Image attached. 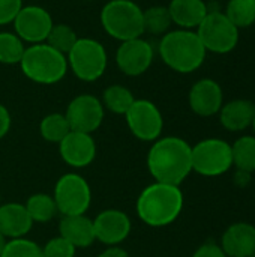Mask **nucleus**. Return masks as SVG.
Instances as JSON below:
<instances>
[{
  "label": "nucleus",
  "instance_id": "obj_1",
  "mask_svg": "<svg viewBox=\"0 0 255 257\" xmlns=\"http://www.w3.org/2000/svg\"><path fill=\"white\" fill-rule=\"evenodd\" d=\"M192 146L176 136L159 137L147 154V170L155 182L179 185L192 173Z\"/></svg>",
  "mask_w": 255,
  "mask_h": 257
},
{
  "label": "nucleus",
  "instance_id": "obj_2",
  "mask_svg": "<svg viewBox=\"0 0 255 257\" xmlns=\"http://www.w3.org/2000/svg\"><path fill=\"white\" fill-rule=\"evenodd\" d=\"M185 197L179 185L153 182L137 199V215L149 227L173 224L183 211Z\"/></svg>",
  "mask_w": 255,
  "mask_h": 257
},
{
  "label": "nucleus",
  "instance_id": "obj_3",
  "mask_svg": "<svg viewBox=\"0 0 255 257\" xmlns=\"http://www.w3.org/2000/svg\"><path fill=\"white\" fill-rule=\"evenodd\" d=\"M162 62L179 74H191L206 60V48L194 30H170L162 35L158 47Z\"/></svg>",
  "mask_w": 255,
  "mask_h": 257
},
{
  "label": "nucleus",
  "instance_id": "obj_4",
  "mask_svg": "<svg viewBox=\"0 0 255 257\" xmlns=\"http://www.w3.org/2000/svg\"><path fill=\"white\" fill-rule=\"evenodd\" d=\"M20 66L23 74L38 84H56L68 72L66 56L44 42L26 47Z\"/></svg>",
  "mask_w": 255,
  "mask_h": 257
},
{
  "label": "nucleus",
  "instance_id": "obj_5",
  "mask_svg": "<svg viewBox=\"0 0 255 257\" xmlns=\"http://www.w3.org/2000/svg\"><path fill=\"white\" fill-rule=\"evenodd\" d=\"M101 23L104 30L120 42L144 35L143 9L132 0H110L101 11Z\"/></svg>",
  "mask_w": 255,
  "mask_h": 257
},
{
  "label": "nucleus",
  "instance_id": "obj_6",
  "mask_svg": "<svg viewBox=\"0 0 255 257\" xmlns=\"http://www.w3.org/2000/svg\"><path fill=\"white\" fill-rule=\"evenodd\" d=\"M192 172L204 178H218L233 167L231 145L222 139L200 140L191 149Z\"/></svg>",
  "mask_w": 255,
  "mask_h": 257
},
{
  "label": "nucleus",
  "instance_id": "obj_7",
  "mask_svg": "<svg viewBox=\"0 0 255 257\" xmlns=\"http://www.w3.org/2000/svg\"><path fill=\"white\" fill-rule=\"evenodd\" d=\"M68 66L83 81H96L107 69V51L104 45L90 38H78L66 54Z\"/></svg>",
  "mask_w": 255,
  "mask_h": 257
},
{
  "label": "nucleus",
  "instance_id": "obj_8",
  "mask_svg": "<svg viewBox=\"0 0 255 257\" xmlns=\"http://www.w3.org/2000/svg\"><path fill=\"white\" fill-rule=\"evenodd\" d=\"M197 35L206 51L215 54L231 53L239 44V29L221 11H209L197 27Z\"/></svg>",
  "mask_w": 255,
  "mask_h": 257
},
{
  "label": "nucleus",
  "instance_id": "obj_9",
  "mask_svg": "<svg viewBox=\"0 0 255 257\" xmlns=\"http://www.w3.org/2000/svg\"><path fill=\"white\" fill-rule=\"evenodd\" d=\"M53 199L62 215H83L92 205V190L81 175L66 173L56 182Z\"/></svg>",
  "mask_w": 255,
  "mask_h": 257
},
{
  "label": "nucleus",
  "instance_id": "obj_10",
  "mask_svg": "<svg viewBox=\"0 0 255 257\" xmlns=\"http://www.w3.org/2000/svg\"><path fill=\"white\" fill-rule=\"evenodd\" d=\"M132 136L141 142H155L164 130V117L156 104L149 99H135L125 114Z\"/></svg>",
  "mask_w": 255,
  "mask_h": 257
},
{
  "label": "nucleus",
  "instance_id": "obj_11",
  "mask_svg": "<svg viewBox=\"0 0 255 257\" xmlns=\"http://www.w3.org/2000/svg\"><path fill=\"white\" fill-rule=\"evenodd\" d=\"M104 105L101 99L90 93H83L75 96L65 111V116L69 122V126L72 131L95 133L104 120Z\"/></svg>",
  "mask_w": 255,
  "mask_h": 257
},
{
  "label": "nucleus",
  "instance_id": "obj_12",
  "mask_svg": "<svg viewBox=\"0 0 255 257\" xmlns=\"http://www.w3.org/2000/svg\"><path fill=\"white\" fill-rule=\"evenodd\" d=\"M53 24L50 12L36 5L23 6L14 20L15 35L23 42H29L32 45L47 41Z\"/></svg>",
  "mask_w": 255,
  "mask_h": 257
},
{
  "label": "nucleus",
  "instance_id": "obj_13",
  "mask_svg": "<svg viewBox=\"0 0 255 257\" xmlns=\"http://www.w3.org/2000/svg\"><path fill=\"white\" fill-rule=\"evenodd\" d=\"M153 56V47L146 39L135 38L120 44L116 51V63L125 75L138 77L150 68Z\"/></svg>",
  "mask_w": 255,
  "mask_h": 257
},
{
  "label": "nucleus",
  "instance_id": "obj_14",
  "mask_svg": "<svg viewBox=\"0 0 255 257\" xmlns=\"http://www.w3.org/2000/svg\"><path fill=\"white\" fill-rule=\"evenodd\" d=\"M93 227L96 241L105 244L107 247H111L120 245L129 236L132 223L126 212L116 208H110L101 211L95 217Z\"/></svg>",
  "mask_w": 255,
  "mask_h": 257
},
{
  "label": "nucleus",
  "instance_id": "obj_15",
  "mask_svg": "<svg viewBox=\"0 0 255 257\" xmlns=\"http://www.w3.org/2000/svg\"><path fill=\"white\" fill-rule=\"evenodd\" d=\"M191 110L200 117H212L219 113L224 105V90L221 84L212 78L195 81L188 95Z\"/></svg>",
  "mask_w": 255,
  "mask_h": 257
},
{
  "label": "nucleus",
  "instance_id": "obj_16",
  "mask_svg": "<svg viewBox=\"0 0 255 257\" xmlns=\"http://www.w3.org/2000/svg\"><path fill=\"white\" fill-rule=\"evenodd\" d=\"M96 142L92 134L71 131L60 143H59V154L62 160L74 167V169H84L90 166L96 158Z\"/></svg>",
  "mask_w": 255,
  "mask_h": 257
},
{
  "label": "nucleus",
  "instance_id": "obj_17",
  "mask_svg": "<svg viewBox=\"0 0 255 257\" xmlns=\"http://www.w3.org/2000/svg\"><path fill=\"white\" fill-rule=\"evenodd\" d=\"M227 257H249L255 251V226L248 221L230 224L219 242Z\"/></svg>",
  "mask_w": 255,
  "mask_h": 257
},
{
  "label": "nucleus",
  "instance_id": "obj_18",
  "mask_svg": "<svg viewBox=\"0 0 255 257\" xmlns=\"http://www.w3.org/2000/svg\"><path fill=\"white\" fill-rule=\"evenodd\" d=\"M218 116L224 130L230 133H242L252 126L255 102L245 98L231 99L221 107Z\"/></svg>",
  "mask_w": 255,
  "mask_h": 257
},
{
  "label": "nucleus",
  "instance_id": "obj_19",
  "mask_svg": "<svg viewBox=\"0 0 255 257\" xmlns=\"http://www.w3.org/2000/svg\"><path fill=\"white\" fill-rule=\"evenodd\" d=\"M32 227L33 221L24 205L14 202L0 205V233L6 239L26 238Z\"/></svg>",
  "mask_w": 255,
  "mask_h": 257
},
{
  "label": "nucleus",
  "instance_id": "obj_20",
  "mask_svg": "<svg viewBox=\"0 0 255 257\" xmlns=\"http://www.w3.org/2000/svg\"><path fill=\"white\" fill-rule=\"evenodd\" d=\"M59 235L75 248H87L96 241L93 220L86 217V214L63 215L59 223Z\"/></svg>",
  "mask_w": 255,
  "mask_h": 257
},
{
  "label": "nucleus",
  "instance_id": "obj_21",
  "mask_svg": "<svg viewBox=\"0 0 255 257\" xmlns=\"http://www.w3.org/2000/svg\"><path fill=\"white\" fill-rule=\"evenodd\" d=\"M167 8L173 24L185 30L197 29L209 14V6L204 0H171Z\"/></svg>",
  "mask_w": 255,
  "mask_h": 257
},
{
  "label": "nucleus",
  "instance_id": "obj_22",
  "mask_svg": "<svg viewBox=\"0 0 255 257\" xmlns=\"http://www.w3.org/2000/svg\"><path fill=\"white\" fill-rule=\"evenodd\" d=\"M26 209L27 214L30 215L33 224L35 223H48L50 220H53L57 214V206L56 202L53 199V196L47 194V193H36L32 194L27 202H26Z\"/></svg>",
  "mask_w": 255,
  "mask_h": 257
},
{
  "label": "nucleus",
  "instance_id": "obj_23",
  "mask_svg": "<svg viewBox=\"0 0 255 257\" xmlns=\"http://www.w3.org/2000/svg\"><path fill=\"white\" fill-rule=\"evenodd\" d=\"M233 167L248 173L255 172V136H240L231 145Z\"/></svg>",
  "mask_w": 255,
  "mask_h": 257
},
{
  "label": "nucleus",
  "instance_id": "obj_24",
  "mask_svg": "<svg viewBox=\"0 0 255 257\" xmlns=\"http://www.w3.org/2000/svg\"><path fill=\"white\" fill-rule=\"evenodd\" d=\"M134 101H135V98L128 87H125L122 84H113L104 90L101 102H102L104 108L110 110L111 113L125 116L126 111L134 104Z\"/></svg>",
  "mask_w": 255,
  "mask_h": 257
},
{
  "label": "nucleus",
  "instance_id": "obj_25",
  "mask_svg": "<svg viewBox=\"0 0 255 257\" xmlns=\"http://www.w3.org/2000/svg\"><path fill=\"white\" fill-rule=\"evenodd\" d=\"M69 122L65 113H50L47 114L39 125V133L42 139L48 143H60L71 133Z\"/></svg>",
  "mask_w": 255,
  "mask_h": 257
},
{
  "label": "nucleus",
  "instance_id": "obj_26",
  "mask_svg": "<svg viewBox=\"0 0 255 257\" xmlns=\"http://www.w3.org/2000/svg\"><path fill=\"white\" fill-rule=\"evenodd\" d=\"M224 14L239 30L251 27L255 23V0H228Z\"/></svg>",
  "mask_w": 255,
  "mask_h": 257
},
{
  "label": "nucleus",
  "instance_id": "obj_27",
  "mask_svg": "<svg viewBox=\"0 0 255 257\" xmlns=\"http://www.w3.org/2000/svg\"><path fill=\"white\" fill-rule=\"evenodd\" d=\"M143 24L144 33L150 35H165L170 32V26L173 24L168 8L167 6H150L143 11Z\"/></svg>",
  "mask_w": 255,
  "mask_h": 257
},
{
  "label": "nucleus",
  "instance_id": "obj_28",
  "mask_svg": "<svg viewBox=\"0 0 255 257\" xmlns=\"http://www.w3.org/2000/svg\"><path fill=\"white\" fill-rule=\"evenodd\" d=\"M26 51L24 42L11 32H0V63L15 65L21 62Z\"/></svg>",
  "mask_w": 255,
  "mask_h": 257
},
{
  "label": "nucleus",
  "instance_id": "obj_29",
  "mask_svg": "<svg viewBox=\"0 0 255 257\" xmlns=\"http://www.w3.org/2000/svg\"><path fill=\"white\" fill-rule=\"evenodd\" d=\"M77 41L78 36L75 30L68 24H53L47 38V44L65 56L71 51V48L75 45Z\"/></svg>",
  "mask_w": 255,
  "mask_h": 257
},
{
  "label": "nucleus",
  "instance_id": "obj_30",
  "mask_svg": "<svg viewBox=\"0 0 255 257\" xmlns=\"http://www.w3.org/2000/svg\"><path fill=\"white\" fill-rule=\"evenodd\" d=\"M2 257H44L42 247L27 238L9 239Z\"/></svg>",
  "mask_w": 255,
  "mask_h": 257
},
{
  "label": "nucleus",
  "instance_id": "obj_31",
  "mask_svg": "<svg viewBox=\"0 0 255 257\" xmlns=\"http://www.w3.org/2000/svg\"><path fill=\"white\" fill-rule=\"evenodd\" d=\"M75 253H77V248L60 235L56 238H51L42 247L44 257H75Z\"/></svg>",
  "mask_w": 255,
  "mask_h": 257
},
{
  "label": "nucleus",
  "instance_id": "obj_32",
  "mask_svg": "<svg viewBox=\"0 0 255 257\" xmlns=\"http://www.w3.org/2000/svg\"><path fill=\"white\" fill-rule=\"evenodd\" d=\"M23 8V0H0V26L14 23Z\"/></svg>",
  "mask_w": 255,
  "mask_h": 257
},
{
  "label": "nucleus",
  "instance_id": "obj_33",
  "mask_svg": "<svg viewBox=\"0 0 255 257\" xmlns=\"http://www.w3.org/2000/svg\"><path fill=\"white\" fill-rule=\"evenodd\" d=\"M192 257H227V254L224 253L219 244L213 241H207L194 251Z\"/></svg>",
  "mask_w": 255,
  "mask_h": 257
},
{
  "label": "nucleus",
  "instance_id": "obj_34",
  "mask_svg": "<svg viewBox=\"0 0 255 257\" xmlns=\"http://www.w3.org/2000/svg\"><path fill=\"white\" fill-rule=\"evenodd\" d=\"M11 123H12V119H11V113L9 110L0 104V140L9 133L11 130Z\"/></svg>",
  "mask_w": 255,
  "mask_h": 257
},
{
  "label": "nucleus",
  "instance_id": "obj_35",
  "mask_svg": "<svg viewBox=\"0 0 255 257\" xmlns=\"http://www.w3.org/2000/svg\"><path fill=\"white\" fill-rule=\"evenodd\" d=\"M233 182L239 188H246L252 182V173H248V172H243V170H237L236 169L234 173H233Z\"/></svg>",
  "mask_w": 255,
  "mask_h": 257
},
{
  "label": "nucleus",
  "instance_id": "obj_36",
  "mask_svg": "<svg viewBox=\"0 0 255 257\" xmlns=\"http://www.w3.org/2000/svg\"><path fill=\"white\" fill-rule=\"evenodd\" d=\"M98 257H129L128 251L119 245H111V247H107L104 251H101Z\"/></svg>",
  "mask_w": 255,
  "mask_h": 257
},
{
  "label": "nucleus",
  "instance_id": "obj_37",
  "mask_svg": "<svg viewBox=\"0 0 255 257\" xmlns=\"http://www.w3.org/2000/svg\"><path fill=\"white\" fill-rule=\"evenodd\" d=\"M8 241H9V239H6V238L0 233V257H2V254H3V250H5V247H6Z\"/></svg>",
  "mask_w": 255,
  "mask_h": 257
},
{
  "label": "nucleus",
  "instance_id": "obj_38",
  "mask_svg": "<svg viewBox=\"0 0 255 257\" xmlns=\"http://www.w3.org/2000/svg\"><path fill=\"white\" fill-rule=\"evenodd\" d=\"M252 128H254V136H255V116H254V120H252Z\"/></svg>",
  "mask_w": 255,
  "mask_h": 257
},
{
  "label": "nucleus",
  "instance_id": "obj_39",
  "mask_svg": "<svg viewBox=\"0 0 255 257\" xmlns=\"http://www.w3.org/2000/svg\"><path fill=\"white\" fill-rule=\"evenodd\" d=\"M249 257H255V251H254V253H252V254H251V256H249Z\"/></svg>",
  "mask_w": 255,
  "mask_h": 257
},
{
  "label": "nucleus",
  "instance_id": "obj_40",
  "mask_svg": "<svg viewBox=\"0 0 255 257\" xmlns=\"http://www.w3.org/2000/svg\"><path fill=\"white\" fill-rule=\"evenodd\" d=\"M0 205H2V194H0Z\"/></svg>",
  "mask_w": 255,
  "mask_h": 257
},
{
  "label": "nucleus",
  "instance_id": "obj_41",
  "mask_svg": "<svg viewBox=\"0 0 255 257\" xmlns=\"http://www.w3.org/2000/svg\"><path fill=\"white\" fill-rule=\"evenodd\" d=\"M89 2H92V0H89Z\"/></svg>",
  "mask_w": 255,
  "mask_h": 257
},
{
  "label": "nucleus",
  "instance_id": "obj_42",
  "mask_svg": "<svg viewBox=\"0 0 255 257\" xmlns=\"http://www.w3.org/2000/svg\"><path fill=\"white\" fill-rule=\"evenodd\" d=\"M132 2H134V0H132Z\"/></svg>",
  "mask_w": 255,
  "mask_h": 257
}]
</instances>
